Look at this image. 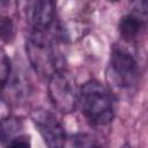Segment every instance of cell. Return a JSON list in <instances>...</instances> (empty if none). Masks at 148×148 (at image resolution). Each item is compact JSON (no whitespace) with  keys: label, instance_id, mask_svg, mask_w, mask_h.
<instances>
[{"label":"cell","instance_id":"1","mask_svg":"<svg viewBox=\"0 0 148 148\" xmlns=\"http://www.w3.org/2000/svg\"><path fill=\"white\" fill-rule=\"evenodd\" d=\"M114 104L112 91L96 80H90L80 88L79 105L84 118L94 126H106L113 120Z\"/></svg>","mask_w":148,"mask_h":148},{"label":"cell","instance_id":"2","mask_svg":"<svg viewBox=\"0 0 148 148\" xmlns=\"http://www.w3.org/2000/svg\"><path fill=\"white\" fill-rule=\"evenodd\" d=\"M25 52L32 69L42 77L65 67L59 51L54 46V37L50 31L31 30L25 40Z\"/></svg>","mask_w":148,"mask_h":148},{"label":"cell","instance_id":"3","mask_svg":"<svg viewBox=\"0 0 148 148\" xmlns=\"http://www.w3.org/2000/svg\"><path fill=\"white\" fill-rule=\"evenodd\" d=\"M47 91L52 105L60 113H72L79 106L80 88L72 73L65 67L47 77Z\"/></svg>","mask_w":148,"mask_h":148},{"label":"cell","instance_id":"4","mask_svg":"<svg viewBox=\"0 0 148 148\" xmlns=\"http://www.w3.org/2000/svg\"><path fill=\"white\" fill-rule=\"evenodd\" d=\"M108 77L121 89H133L140 81V66L127 50L114 46L110 54Z\"/></svg>","mask_w":148,"mask_h":148},{"label":"cell","instance_id":"5","mask_svg":"<svg viewBox=\"0 0 148 148\" xmlns=\"http://www.w3.org/2000/svg\"><path fill=\"white\" fill-rule=\"evenodd\" d=\"M31 121L49 147H62L66 143L67 135L62 124L51 111L37 108L30 113Z\"/></svg>","mask_w":148,"mask_h":148},{"label":"cell","instance_id":"6","mask_svg":"<svg viewBox=\"0 0 148 148\" xmlns=\"http://www.w3.org/2000/svg\"><path fill=\"white\" fill-rule=\"evenodd\" d=\"M24 13L31 30L50 31L56 27L54 0H27Z\"/></svg>","mask_w":148,"mask_h":148},{"label":"cell","instance_id":"7","mask_svg":"<svg viewBox=\"0 0 148 148\" xmlns=\"http://www.w3.org/2000/svg\"><path fill=\"white\" fill-rule=\"evenodd\" d=\"M145 23L146 21L141 20L132 13H128L124 15L118 22L119 36L125 42H132L140 35L142 28L145 27Z\"/></svg>","mask_w":148,"mask_h":148},{"label":"cell","instance_id":"8","mask_svg":"<svg viewBox=\"0 0 148 148\" xmlns=\"http://www.w3.org/2000/svg\"><path fill=\"white\" fill-rule=\"evenodd\" d=\"M23 130L22 120L14 116H8L0 120V145L10 146L13 141L18 139Z\"/></svg>","mask_w":148,"mask_h":148},{"label":"cell","instance_id":"9","mask_svg":"<svg viewBox=\"0 0 148 148\" xmlns=\"http://www.w3.org/2000/svg\"><path fill=\"white\" fill-rule=\"evenodd\" d=\"M12 74V64L7 52L0 49V94L3 91L5 87L9 82Z\"/></svg>","mask_w":148,"mask_h":148},{"label":"cell","instance_id":"10","mask_svg":"<svg viewBox=\"0 0 148 148\" xmlns=\"http://www.w3.org/2000/svg\"><path fill=\"white\" fill-rule=\"evenodd\" d=\"M16 29L13 20L9 16H0V40L12 43L15 38Z\"/></svg>","mask_w":148,"mask_h":148},{"label":"cell","instance_id":"11","mask_svg":"<svg viewBox=\"0 0 148 148\" xmlns=\"http://www.w3.org/2000/svg\"><path fill=\"white\" fill-rule=\"evenodd\" d=\"M71 145L75 147H98L102 146L101 142L97 141L94 136L87 133H76L69 138Z\"/></svg>","mask_w":148,"mask_h":148},{"label":"cell","instance_id":"12","mask_svg":"<svg viewBox=\"0 0 148 148\" xmlns=\"http://www.w3.org/2000/svg\"><path fill=\"white\" fill-rule=\"evenodd\" d=\"M131 13L140 17L141 20H147V12H148V5L147 0H131L130 1Z\"/></svg>","mask_w":148,"mask_h":148},{"label":"cell","instance_id":"13","mask_svg":"<svg viewBox=\"0 0 148 148\" xmlns=\"http://www.w3.org/2000/svg\"><path fill=\"white\" fill-rule=\"evenodd\" d=\"M2 1H5V0H2Z\"/></svg>","mask_w":148,"mask_h":148}]
</instances>
